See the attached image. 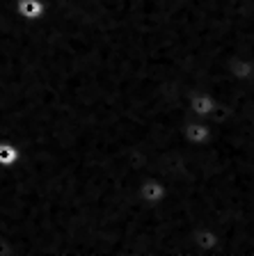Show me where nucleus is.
<instances>
[{
  "label": "nucleus",
  "mask_w": 254,
  "mask_h": 256,
  "mask_svg": "<svg viewBox=\"0 0 254 256\" xmlns=\"http://www.w3.org/2000/svg\"><path fill=\"white\" fill-rule=\"evenodd\" d=\"M181 135H183V140L188 144H192V146H204V144H208L213 140L215 128H213V124L208 122V119L192 117V119H188V122L183 124Z\"/></svg>",
  "instance_id": "nucleus-1"
},
{
  "label": "nucleus",
  "mask_w": 254,
  "mask_h": 256,
  "mask_svg": "<svg viewBox=\"0 0 254 256\" xmlns=\"http://www.w3.org/2000/svg\"><path fill=\"white\" fill-rule=\"evenodd\" d=\"M217 98L206 90H197L188 96V110L197 119H211L217 112Z\"/></svg>",
  "instance_id": "nucleus-2"
},
{
  "label": "nucleus",
  "mask_w": 254,
  "mask_h": 256,
  "mask_svg": "<svg viewBox=\"0 0 254 256\" xmlns=\"http://www.w3.org/2000/svg\"><path fill=\"white\" fill-rule=\"evenodd\" d=\"M138 197L142 199L147 206L158 208L160 204L167 199V186H165L160 178H156V176L142 178V181L138 183Z\"/></svg>",
  "instance_id": "nucleus-3"
},
{
  "label": "nucleus",
  "mask_w": 254,
  "mask_h": 256,
  "mask_svg": "<svg viewBox=\"0 0 254 256\" xmlns=\"http://www.w3.org/2000/svg\"><path fill=\"white\" fill-rule=\"evenodd\" d=\"M227 74L240 85H249L254 80V60L249 55H233L227 62Z\"/></svg>",
  "instance_id": "nucleus-4"
},
{
  "label": "nucleus",
  "mask_w": 254,
  "mask_h": 256,
  "mask_svg": "<svg viewBox=\"0 0 254 256\" xmlns=\"http://www.w3.org/2000/svg\"><path fill=\"white\" fill-rule=\"evenodd\" d=\"M192 247L201 256H215L220 250V234L211 226H201L192 234Z\"/></svg>",
  "instance_id": "nucleus-5"
},
{
  "label": "nucleus",
  "mask_w": 254,
  "mask_h": 256,
  "mask_svg": "<svg viewBox=\"0 0 254 256\" xmlns=\"http://www.w3.org/2000/svg\"><path fill=\"white\" fill-rule=\"evenodd\" d=\"M14 10L23 21H39L48 14V2L46 0H16Z\"/></svg>",
  "instance_id": "nucleus-6"
},
{
  "label": "nucleus",
  "mask_w": 254,
  "mask_h": 256,
  "mask_svg": "<svg viewBox=\"0 0 254 256\" xmlns=\"http://www.w3.org/2000/svg\"><path fill=\"white\" fill-rule=\"evenodd\" d=\"M19 158H21L19 146L14 142H10V140H0V167L10 170V167H14L19 162Z\"/></svg>",
  "instance_id": "nucleus-7"
}]
</instances>
